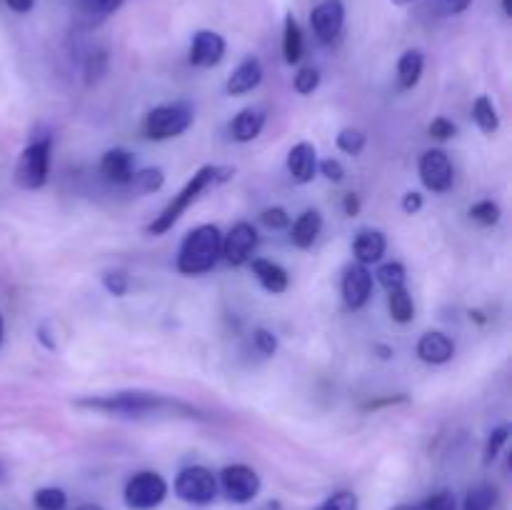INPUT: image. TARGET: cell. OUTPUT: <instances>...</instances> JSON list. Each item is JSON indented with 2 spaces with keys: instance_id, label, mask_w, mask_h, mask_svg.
Masks as SVG:
<instances>
[{
  "instance_id": "cell-8",
  "label": "cell",
  "mask_w": 512,
  "mask_h": 510,
  "mask_svg": "<svg viewBox=\"0 0 512 510\" xmlns=\"http://www.w3.org/2000/svg\"><path fill=\"white\" fill-rule=\"evenodd\" d=\"M218 490H223L230 503L245 505L258 498L260 493V475L248 465H228L220 470Z\"/></svg>"
},
{
  "instance_id": "cell-42",
  "label": "cell",
  "mask_w": 512,
  "mask_h": 510,
  "mask_svg": "<svg viewBox=\"0 0 512 510\" xmlns=\"http://www.w3.org/2000/svg\"><path fill=\"white\" fill-rule=\"evenodd\" d=\"M318 170L325 175V178L333 180V183H340V180L345 178L343 163L335 158H328V160H323V163H318Z\"/></svg>"
},
{
  "instance_id": "cell-16",
  "label": "cell",
  "mask_w": 512,
  "mask_h": 510,
  "mask_svg": "<svg viewBox=\"0 0 512 510\" xmlns=\"http://www.w3.org/2000/svg\"><path fill=\"white\" fill-rule=\"evenodd\" d=\"M415 350H418V358L430 365H443L448 363V360H453L455 355L453 340H450L445 333H440V330H430V333H425L423 338L418 340V348Z\"/></svg>"
},
{
  "instance_id": "cell-7",
  "label": "cell",
  "mask_w": 512,
  "mask_h": 510,
  "mask_svg": "<svg viewBox=\"0 0 512 510\" xmlns=\"http://www.w3.org/2000/svg\"><path fill=\"white\" fill-rule=\"evenodd\" d=\"M165 495H168V483H165L163 475L155 473V470H140V473H135L133 478L125 483L123 490L125 505H128L130 510L158 508L165 500Z\"/></svg>"
},
{
  "instance_id": "cell-6",
  "label": "cell",
  "mask_w": 512,
  "mask_h": 510,
  "mask_svg": "<svg viewBox=\"0 0 512 510\" xmlns=\"http://www.w3.org/2000/svg\"><path fill=\"white\" fill-rule=\"evenodd\" d=\"M173 488L180 500L193 505H208L218 498V478L205 465H190L180 470Z\"/></svg>"
},
{
  "instance_id": "cell-9",
  "label": "cell",
  "mask_w": 512,
  "mask_h": 510,
  "mask_svg": "<svg viewBox=\"0 0 512 510\" xmlns=\"http://www.w3.org/2000/svg\"><path fill=\"white\" fill-rule=\"evenodd\" d=\"M418 173L425 188L433 190V193H448V190L453 188V178H455L453 163H450L445 150L440 148L425 150V153L420 155Z\"/></svg>"
},
{
  "instance_id": "cell-24",
  "label": "cell",
  "mask_w": 512,
  "mask_h": 510,
  "mask_svg": "<svg viewBox=\"0 0 512 510\" xmlns=\"http://www.w3.org/2000/svg\"><path fill=\"white\" fill-rule=\"evenodd\" d=\"M163 183H165L163 170L145 168V170H138V173H133V178L125 183V188H128L133 195H150L155 193V190L163 188Z\"/></svg>"
},
{
  "instance_id": "cell-18",
  "label": "cell",
  "mask_w": 512,
  "mask_h": 510,
  "mask_svg": "<svg viewBox=\"0 0 512 510\" xmlns=\"http://www.w3.org/2000/svg\"><path fill=\"white\" fill-rule=\"evenodd\" d=\"M263 80V65L258 58H245L238 68L233 70V75L225 83V93L228 95H245L250 90H255Z\"/></svg>"
},
{
  "instance_id": "cell-27",
  "label": "cell",
  "mask_w": 512,
  "mask_h": 510,
  "mask_svg": "<svg viewBox=\"0 0 512 510\" xmlns=\"http://www.w3.org/2000/svg\"><path fill=\"white\" fill-rule=\"evenodd\" d=\"M498 503V490L490 483H480L468 490L463 500V510H493Z\"/></svg>"
},
{
  "instance_id": "cell-44",
  "label": "cell",
  "mask_w": 512,
  "mask_h": 510,
  "mask_svg": "<svg viewBox=\"0 0 512 510\" xmlns=\"http://www.w3.org/2000/svg\"><path fill=\"white\" fill-rule=\"evenodd\" d=\"M470 3H473V0H440V5H443L445 13H450V15L463 13V10L470 8Z\"/></svg>"
},
{
  "instance_id": "cell-38",
  "label": "cell",
  "mask_w": 512,
  "mask_h": 510,
  "mask_svg": "<svg viewBox=\"0 0 512 510\" xmlns=\"http://www.w3.org/2000/svg\"><path fill=\"white\" fill-rule=\"evenodd\" d=\"M420 508L423 510H455L458 505H455V495L450 493V490H440V493L430 495L425 503H420Z\"/></svg>"
},
{
  "instance_id": "cell-41",
  "label": "cell",
  "mask_w": 512,
  "mask_h": 510,
  "mask_svg": "<svg viewBox=\"0 0 512 510\" xmlns=\"http://www.w3.org/2000/svg\"><path fill=\"white\" fill-rule=\"evenodd\" d=\"M105 63H108L105 53H93V55H90L88 65H85V75H88V83H95V80H98L100 75L105 73Z\"/></svg>"
},
{
  "instance_id": "cell-14",
  "label": "cell",
  "mask_w": 512,
  "mask_h": 510,
  "mask_svg": "<svg viewBox=\"0 0 512 510\" xmlns=\"http://www.w3.org/2000/svg\"><path fill=\"white\" fill-rule=\"evenodd\" d=\"M288 173L293 175L295 183L305 185L315 178L318 173V150L313 143L303 140V143L293 145L288 153Z\"/></svg>"
},
{
  "instance_id": "cell-21",
  "label": "cell",
  "mask_w": 512,
  "mask_h": 510,
  "mask_svg": "<svg viewBox=\"0 0 512 510\" xmlns=\"http://www.w3.org/2000/svg\"><path fill=\"white\" fill-rule=\"evenodd\" d=\"M320 230H323V215L318 210H305L293 225H290V240H293L295 248L308 250L313 248V243L318 240Z\"/></svg>"
},
{
  "instance_id": "cell-36",
  "label": "cell",
  "mask_w": 512,
  "mask_h": 510,
  "mask_svg": "<svg viewBox=\"0 0 512 510\" xmlns=\"http://www.w3.org/2000/svg\"><path fill=\"white\" fill-rule=\"evenodd\" d=\"M260 223L270 230H285L290 228V215L283 208H268L260 213Z\"/></svg>"
},
{
  "instance_id": "cell-37",
  "label": "cell",
  "mask_w": 512,
  "mask_h": 510,
  "mask_svg": "<svg viewBox=\"0 0 512 510\" xmlns=\"http://www.w3.org/2000/svg\"><path fill=\"white\" fill-rule=\"evenodd\" d=\"M103 285L110 295L115 298H123L128 293V275L120 273V270H113V273H105L103 275Z\"/></svg>"
},
{
  "instance_id": "cell-31",
  "label": "cell",
  "mask_w": 512,
  "mask_h": 510,
  "mask_svg": "<svg viewBox=\"0 0 512 510\" xmlns=\"http://www.w3.org/2000/svg\"><path fill=\"white\" fill-rule=\"evenodd\" d=\"M365 143H368V138H365L363 130H358V128H343L338 133V148L348 155L363 153Z\"/></svg>"
},
{
  "instance_id": "cell-20",
  "label": "cell",
  "mask_w": 512,
  "mask_h": 510,
  "mask_svg": "<svg viewBox=\"0 0 512 510\" xmlns=\"http://www.w3.org/2000/svg\"><path fill=\"white\" fill-rule=\"evenodd\" d=\"M385 248H388V240H385V235L380 233V230L365 228L355 235L353 253H355V258H358L360 265L378 263V260L385 255Z\"/></svg>"
},
{
  "instance_id": "cell-5",
  "label": "cell",
  "mask_w": 512,
  "mask_h": 510,
  "mask_svg": "<svg viewBox=\"0 0 512 510\" xmlns=\"http://www.w3.org/2000/svg\"><path fill=\"white\" fill-rule=\"evenodd\" d=\"M50 173V138H38L20 153L15 163V185L23 190H38L48 183Z\"/></svg>"
},
{
  "instance_id": "cell-43",
  "label": "cell",
  "mask_w": 512,
  "mask_h": 510,
  "mask_svg": "<svg viewBox=\"0 0 512 510\" xmlns=\"http://www.w3.org/2000/svg\"><path fill=\"white\" fill-rule=\"evenodd\" d=\"M420 208H423V195L415 193V190L405 193V198H403V210H405V213L415 215Z\"/></svg>"
},
{
  "instance_id": "cell-10",
  "label": "cell",
  "mask_w": 512,
  "mask_h": 510,
  "mask_svg": "<svg viewBox=\"0 0 512 510\" xmlns=\"http://www.w3.org/2000/svg\"><path fill=\"white\" fill-rule=\"evenodd\" d=\"M258 245V230L253 228L250 223L240 220L230 228V233L223 238V258L228 260L233 268H240V265L250 263L253 258V250Z\"/></svg>"
},
{
  "instance_id": "cell-22",
  "label": "cell",
  "mask_w": 512,
  "mask_h": 510,
  "mask_svg": "<svg viewBox=\"0 0 512 510\" xmlns=\"http://www.w3.org/2000/svg\"><path fill=\"white\" fill-rule=\"evenodd\" d=\"M425 58L420 50H405L398 60V85L403 90H413L423 78Z\"/></svg>"
},
{
  "instance_id": "cell-51",
  "label": "cell",
  "mask_w": 512,
  "mask_h": 510,
  "mask_svg": "<svg viewBox=\"0 0 512 510\" xmlns=\"http://www.w3.org/2000/svg\"><path fill=\"white\" fill-rule=\"evenodd\" d=\"M395 5H405V3H410V0H393Z\"/></svg>"
},
{
  "instance_id": "cell-23",
  "label": "cell",
  "mask_w": 512,
  "mask_h": 510,
  "mask_svg": "<svg viewBox=\"0 0 512 510\" xmlns=\"http://www.w3.org/2000/svg\"><path fill=\"white\" fill-rule=\"evenodd\" d=\"M283 55L285 63H298L303 58V30H300L298 20L293 15H285V28H283Z\"/></svg>"
},
{
  "instance_id": "cell-32",
  "label": "cell",
  "mask_w": 512,
  "mask_h": 510,
  "mask_svg": "<svg viewBox=\"0 0 512 510\" xmlns=\"http://www.w3.org/2000/svg\"><path fill=\"white\" fill-rule=\"evenodd\" d=\"M315 510H360V500L353 490H338L330 498H325Z\"/></svg>"
},
{
  "instance_id": "cell-11",
  "label": "cell",
  "mask_w": 512,
  "mask_h": 510,
  "mask_svg": "<svg viewBox=\"0 0 512 510\" xmlns=\"http://www.w3.org/2000/svg\"><path fill=\"white\" fill-rule=\"evenodd\" d=\"M310 25L313 33L318 35L320 43H333L343 33L345 25V5L343 0H323L310 13Z\"/></svg>"
},
{
  "instance_id": "cell-17",
  "label": "cell",
  "mask_w": 512,
  "mask_h": 510,
  "mask_svg": "<svg viewBox=\"0 0 512 510\" xmlns=\"http://www.w3.org/2000/svg\"><path fill=\"white\" fill-rule=\"evenodd\" d=\"M265 128V113L260 108H245L230 120L228 133L235 143H250L258 138Z\"/></svg>"
},
{
  "instance_id": "cell-26",
  "label": "cell",
  "mask_w": 512,
  "mask_h": 510,
  "mask_svg": "<svg viewBox=\"0 0 512 510\" xmlns=\"http://www.w3.org/2000/svg\"><path fill=\"white\" fill-rule=\"evenodd\" d=\"M388 308H390V318H393L395 323H400V325L410 323V320L415 318L413 295H410L405 288L393 290V293L388 295Z\"/></svg>"
},
{
  "instance_id": "cell-2",
  "label": "cell",
  "mask_w": 512,
  "mask_h": 510,
  "mask_svg": "<svg viewBox=\"0 0 512 510\" xmlns=\"http://www.w3.org/2000/svg\"><path fill=\"white\" fill-rule=\"evenodd\" d=\"M223 253V235L218 225H200L185 235L178 250V270L183 275H203L213 270V265Z\"/></svg>"
},
{
  "instance_id": "cell-25",
  "label": "cell",
  "mask_w": 512,
  "mask_h": 510,
  "mask_svg": "<svg viewBox=\"0 0 512 510\" xmlns=\"http://www.w3.org/2000/svg\"><path fill=\"white\" fill-rule=\"evenodd\" d=\"M473 120H475V123H478V128L483 130V133H488V135L498 133L500 115H498V110H495L493 100H490L488 95H480V98L475 100Z\"/></svg>"
},
{
  "instance_id": "cell-34",
  "label": "cell",
  "mask_w": 512,
  "mask_h": 510,
  "mask_svg": "<svg viewBox=\"0 0 512 510\" xmlns=\"http://www.w3.org/2000/svg\"><path fill=\"white\" fill-rule=\"evenodd\" d=\"M508 438H510V428H508V425H503V428H495L493 433H490L488 445H485V465H490V463H493V460H498L500 450L505 448Z\"/></svg>"
},
{
  "instance_id": "cell-40",
  "label": "cell",
  "mask_w": 512,
  "mask_h": 510,
  "mask_svg": "<svg viewBox=\"0 0 512 510\" xmlns=\"http://www.w3.org/2000/svg\"><path fill=\"white\" fill-rule=\"evenodd\" d=\"M428 130H430V138H435V140H450L458 135V128H455L453 120L443 118V115H440V118H435L433 123H430Z\"/></svg>"
},
{
  "instance_id": "cell-28",
  "label": "cell",
  "mask_w": 512,
  "mask_h": 510,
  "mask_svg": "<svg viewBox=\"0 0 512 510\" xmlns=\"http://www.w3.org/2000/svg\"><path fill=\"white\" fill-rule=\"evenodd\" d=\"M33 503L38 510H65V505H68V495H65V490L48 485V488L35 490Z\"/></svg>"
},
{
  "instance_id": "cell-1",
  "label": "cell",
  "mask_w": 512,
  "mask_h": 510,
  "mask_svg": "<svg viewBox=\"0 0 512 510\" xmlns=\"http://www.w3.org/2000/svg\"><path fill=\"white\" fill-rule=\"evenodd\" d=\"M230 178H233V168H225V165H203V168H200L198 173H195L193 178L183 185V190H180V193L175 195V198L170 200L163 210H160V215H155L153 223L148 225V233L150 235L168 233V230L173 228L180 218H183L185 210H188L190 205H193L195 200L205 193V190L213 188V185H218V183H225V180H230Z\"/></svg>"
},
{
  "instance_id": "cell-15",
  "label": "cell",
  "mask_w": 512,
  "mask_h": 510,
  "mask_svg": "<svg viewBox=\"0 0 512 510\" xmlns=\"http://www.w3.org/2000/svg\"><path fill=\"white\" fill-rule=\"evenodd\" d=\"M100 173L115 185H123L133 178L135 173V158L125 148H113L100 158Z\"/></svg>"
},
{
  "instance_id": "cell-39",
  "label": "cell",
  "mask_w": 512,
  "mask_h": 510,
  "mask_svg": "<svg viewBox=\"0 0 512 510\" xmlns=\"http://www.w3.org/2000/svg\"><path fill=\"white\" fill-rule=\"evenodd\" d=\"M253 343H255V348H258L260 355H275V350H278V338H275V333H270V330H265V328L255 330Z\"/></svg>"
},
{
  "instance_id": "cell-3",
  "label": "cell",
  "mask_w": 512,
  "mask_h": 510,
  "mask_svg": "<svg viewBox=\"0 0 512 510\" xmlns=\"http://www.w3.org/2000/svg\"><path fill=\"white\" fill-rule=\"evenodd\" d=\"M78 408L100 410L105 415H118V418H143V415H153L170 405L163 395L145 393V390H123V393L110 395H95V398H80L75 400Z\"/></svg>"
},
{
  "instance_id": "cell-29",
  "label": "cell",
  "mask_w": 512,
  "mask_h": 510,
  "mask_svg": "<svg viewBox=\"0 0 512 510\" xmlns=\"http://www.w3.org/2000/svg\"><path fill=\"white\" fill-rule=\"evenodd\" d=\"M375 278H378V283L383 285L388 293H393V290H398V288H405V265L403 263H383L378 268V273H375Z\"/></svg>"
},
{
  "instance_id": "cell-46",
  "label": "cell",
  "mask_w": 512,
  "mask_h": 510,
  "mask_svg": "<svg viewBox=\"0 0 512 510\" xmlns=\"http://www.w3.org/2000/svg\"><path fill=\"white\" fill-rule=\"evenodd\" d=\"M5 5H8L13 13H28V10H33L35 0H5Z\"/></svg>"
},
{
  "instance_id": "cell-49",
  "label": "cell",
  "mask_w": 512,
  "mask_h": 510,
  "mask_svg": "<svg viewBox=\"0 0 512 510\" xmlns=\"http://www.w3.org/2000/svg\"><path fill=\"white\" fill-rule=\"evenodd\" d=\"M503 10H505V15H512V0H503Z\"/></svg>"
},
{
  "instance_id": "cell-48",
  "label": "cell",
  "mask_w": 512,
  "mask_h": 510,
  "mask_svg": "<svg viewBox=\"0 0 512 510\" xmlns=\"http://www.w3.org/2000/svg\"><path fill=\"white\" fill-rule=\"evenodd\" d=\"M75 510H103V508H100V505H95V503H85V505H80V508H75Z\"/></svg>"
},
{
  "instance_id": "cell-47",
  "label": "cell",
  "mask_w": 512,
  "mask_h": 510,
  "mask_svg": "<svg viewBox=\"0 0 512 510\" xmlns=\"http://www.w3.org/2000/svg\"><path fill=\"white\" fill-rule=\"evenodd\" d=\"M390 510H423V508H420V503L418 505L403 503V505H395V508H390Z\"/></svg>"
},
{
  "instance_id": "cell-30",
  "label": "cell",
  "mask_w": 512,
  "mask_h": 510,
  "mask_svg": "<svg viewBox=\"0 0 512 510\" xmlns=\"http://www.w3.org/2000/svg\"><path fill=\"white\" fill-rule=\"evenodd\" d=\"M123 5V0H80V10H83L85 18L90 20H103L108 15H113L115 10Z\"/></svg>"
},
{
  "instance_id": "cell-12",
  "label": "cell",
  "mask_w": 512,
  "mask_h": 510,
  "mask_svg": "<svg viewBox=\"0 0 512 510\" xmlns=\"http://www.w3.org/2000/svg\"><path fill=\"white\" fill-rule=\"evenodd\" d=\"M343 300L350 310H360L365 308V303L373 295V273L368 270V265H350L343 275Z\"/></svg>"
},
{
  "instance_id": "cell-19",
  "label": "cell",
  "mask_w": 512,
  "mask_h": 510,
  "mask_svg": "<svg viewBox=\"0 0 512 510\" xmlns=\"http://www.w3.org/2000/svg\"><path fill=\"white\" fill-rule=\"evenodd\" d=\"M250 270H253V275L258 278V283L263 285L268 293L280 295V293H285V290H288L290 278H288V270H285L283 265L273 263V260L255 258L253 263H250Z\"/></svg>"
},
{
  "instance_id": "cell-50",
  "label": "cell",
  "mask_w": 512,
  "mask_h": 510,
  "mask_svg": "<svg viewBox=\"0 0 512 510\" xmlns=\"http://www.w3.org/2000/svg\"><path fill=\"white\" fill-rule=\"evenodd\" d=\"M0 343H3V318H0Z\"/></svg>"
},
{
  "instance_id": "cell-4",
  "label": "cell",
  "mask_w": 512,
  "mask_h": 510,
  "mask_svg": "<svg viewBox=\"0 0 512 510\" xmlns=\"http://www.w3.org/2000/svg\"><path fill=\"white\" fill-rule=\"evenodd\" d=\"M195 110L193 105L185 100H175V103L158 105L150 110L143 120V135L148 140H170L183 135L185 130L193 125Z\"/></svg>"
},
{
  "instance_id": "cell-45",
  "label": "cell",
  "mask_w": 512,
  "mask_h": 510,
  "mask_svg": "<svg viewBox=\"0 0 512 510\" xmlns=\"http://www.w3.org/2000/svg\"><path fill=\"white\" fill-rule=\"evenodd\" d=\"M343 208H345V215H350V218H353V215H358L360 213V198H358V195H355V193L345 195Z\"/></svg>"
},
{
  "instance_id": "cell-35",
  "label": "cell",
  "mask_w": 512,
  "mask_h": 510,
  "mask_svg": "<svg viewBox=\"0 0 512 510\" xmlns=\"http://www.w3.org/2000/svg\"><path fill=\"white\" fill-rule=\"evenodd\" d=\"M293 85H295V90H298L300 95L315 93V90H318V85H320L318 68H310V65H308V68H300L298 75H295Z\"/></svg>"
},
{
  "instance_id": "cell-13",
  "label": "cell",
  "mask_w": 512,
  "mask_h": 510,
  "mask_svg": "<svg viewBox=\"0 0 512 510\" xmlns=\"http://www.w3.org/2000/svg\"><path fill=\"white\" fill-rule=\"evenodd\" d=\"M225 55V38L215 30H198L190 43L188 60L195 68H213L223 60Z\"/></svg>"
},
{
  "instance_id": "cell-33",
  "label": "cell",
  "mask_w": 512,
  "mask_h": 510,
  "mask_svg": "<svg viewBox=\"0 0 512 510\" xmlns=\"http://www.w3.org/2000/svg\"><path fill=\"white\" fill-rule=\"evenodd\" d=\"M470 218L480 225H498L500 223V205L493 200H480L470 208Z\"/></svg>"
}]
</instances>
